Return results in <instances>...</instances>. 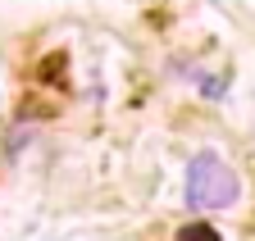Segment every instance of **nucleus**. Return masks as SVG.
I'll return each mask as SVG.
<instances>
[{
  "mask_svg": "<svg viewBox=\"0 0 255 241\" xmlns=\"http://www.w3.org/2000/svg\"><path fill=\"white\" fill-rule=\"evenodd\" d=\"M237 200V173L219 155H196L187 164V205L191 209H228Z\"/></svg>",
  "mask_w": 255,
  "mask_h": 241,
  "instance_id": "obj_1",
  "label": "nucleus"
},
{
  "mask_svg": "<svg viewBox=\"0 0 255 241\" xmlns=\"http://www.w3.org/2000/svg\"><path fill=\"white\" fill-rule=\"evenodd\" d=\"M178 241H219V232H214V228H205V223H191V228H182V232H178Z\"/></svg>",
  "mask_w": 255,
  "mask_h": 241,
  "instance_id": "obj_2",
  "label": "nucleus"
}]
</instances>
